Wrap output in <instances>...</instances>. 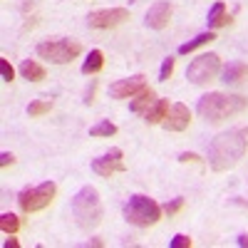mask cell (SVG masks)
<instances>
[{
  "label": "cell",
  "instance_id": "obj_1",
  "mask_svg": "<svg viewBox=\"0 0 248 248\" xmlns=\"http://www.w3.org/2000/svg\"><path fill=\"white\" fill-rule=\"evenodd\" d=\"M248 152V127L229 129L209 144V167L214 171H229Z\"/></svg>",
  "mask_w": 248,
  "mask_h": 248
},
{
  "label": "cell",
  "instance_id": "obj_2",
  "mask_svg": "<svg viewBox=\"0 0 248 248\" xmlns=\"http://www.w3.org/2000/svg\"><path fill=\"white\" fill-rule=\"evenodd\" d=\"M248 107V99L241 97V94H223V92H209L199 99L196 105V112L201 119L211 122V124H218L223 119H231L241 112H246Z\"/></svg>",
  "mask_w": 248,
  "mask_h": 248
},
{
  "label": "cell",
  "instance_id": "obj_3",
  "mask_svg": "<svg viewBox=\"0 0 248 248\" xmlns=\"http://www.w3.org/2000/svg\"><path fill=\"white\" fill-rule=\"evenodd\" d=\"M72 216L77 221L79 229H94L99 226L105 209H102V201L94 186H82V189L72 196Z\"/></svg>",
  "mask_w": 248,
  "mask_h": 248
},
{
  "label": "cell",
  "instance_id": "obj_4",
  "mask_svg": "<svg viewBox=\"0 0 248 248\" xmlns=\"http://www.w3.org/2000/svg\"><path fill=\"white\" fill-rule=\"evenodd\" d=\"M161 206L144 196V194H134L129 196V201L124 203V218H127L132 226H139V229H147V226H154L159 218H161Z\"/></svg>",
  "mask_w": 248,
  "mask_h": 248
},
{
  "label": "cell",
  "instance_id": "obj_5",
  "mask_svg": "<svg viewBox=\"0 0 248 248\" xmlns=\"http://www.w3.org/2000/svg\"><path fill=\"white\" fill-rule=\"evenodd\" d=\"M55 194H57V186L52 181L30 186V189H25L23 194L17 196L20 211H23V214H37V211H43V209H47V206L52 203Z\"/></svg>",
  "mask_w": 248,
  "mask_h": 248
},
{
  "label": "cell",
  "instance_id": "obj_6",
  "mask_svg": "<svg viewBox=\"0 0 248 248\" xmlns=\"http://www.w3.org/2000/svg\"><path fill=\"white\" fill-rule=\"evenodd\" d=\"M82 45L75 43V40H47V43L37 45V55L52 62V65H67L75 57H79Z\"/></svg>",
  "mask_w": 248,
  "mask_h": 248
},
{
  "label": "cell",
  "instance_id": "obj_7",
  "mask_svg": "<svg viewBox=\"0 0 248 248\" xmlns=\"http://www.w3.org/2000/svg\"><path fill=\"white\" fill-rule=\"evenodd\" d=\"M218 72H221V57L216 52H206V55H199L196 60H191V65L186 67V79L194 82V85H206Z\"/></svg>",
  "mask_w": 248,
  "mask_h": 248
},
{
  "label": "cell",
  "instance_id": "obj_8",
  "mask_svg": "<svg viewBox=\"0 0 248 248\" xmlns=\"http://www.w3.org/2000/svg\"><path fill=\"white\" fill-rule=\"evenodd\" d=\"M127 20H129V10L127 8H105V10L90 13L87 25L92 30H109V28H117L122 23H127Z\"/></svg>",
  "mask_w": 248,
  "mask_h": 248
},
{
  "label": "cell",
  "instance_id": "obj_9",
  "mask_svg": "<svg viewBox=\"0 0 248 248\" xmlns=\"http://www.w3.org/2000/svg\"><path fill=\"white\" fill-rule=\"evenodd\" d=\"M92 171L97 176H105V179H109L117 171H124V154H122V149H109L107 154L97 156L92 161Z\"/></svg>",
  "mask_w": 248,
  "mask_h": 248
},
{
  "label": "cell",
  "instance_id": "obj_10",
  "mask_svg": "<svg viewBox=\"0 0 248 248\" xmlns=\"http://www.w3.org/2000/svg\"><path fill=\"white\" fill-rule=\"evenodd\" d=\"M144 87H147V77L144 75H132L127 79H119L109 87V97L114 99H129V97H137Z\"/></svg>",
  "mask_w": 248,
  "mask_h": 248
},
{
  "label": "cell",
  "instance_id": "obj_11",
  "mask_svg": "<svg viewBox=\"0 0 248 248\" xmlns=\"http://www.w3.org/2000/svg\"><path fill=\"white\" fill-rule=\"evenodd\" d=\"M171 3L169 0H159V3H154L149 10H147V17H144V23H147L149 30H164L169 25V20H171Z\"/></svg>",
  "mask_w": 248,
  "mask_h": 248
},
{
  "label": "cell",
  "instance_id": "obj_12",
  "mask_svg": "<svg viewBox=\"0 0 248 248\" xmlns=\"http://www.w3.org/2000/svg\"><path fill=\"white\" fill-rule=\"evenodd\" d=\"M189 122H191V112L186 105H174L167 114V119L161 122V127L167 129V132H184L186 127H189Z\"/></svg>",
  "mask_w": 248,
  "mask_h": 248
},
{
  "label": "cell",
  "instance_id": "obj_13",
  "mask_svg": "<svg viewBox=\"0 0 248 248\" xmlns=\"http://www.w3.org/2000/svg\"><path fill=\"white\" fill-rule=\"evenodd\" d=\"M246 79H248L246 62H229L226 67H221V82H226V85H241Z\"/></svg>",
  "mask_w": 248,
  "mask_h": 248
},
{
  "label": "cell",
  "instance_id": "obj_14",
  "mask_svg": "<svg viewBox=\"0 0 248 248\" xmlns=\"http://www.w3.org/2000/svg\"><path fill=\"white\" fill-rule=\"evenodd\" d=\"M156 102V94H154V90L152 87H144L134 99H132V105H129V109L134 112V114H147L149 112V107Z\"/></svg>",
  "mask_w": 248,
  "mask_h": 248
},
{
  "label": "cell",
  "instance_id": "obj_15",
  "mask_svg": "<svg viewBox=\"0 0 248 248\" xmlns=\"http://www.w3.org/2000/svg\"><path fill=\"white\" fill-rule=\"evenodd\" d=\"M206 25H209L211 30H216V28H223V25H231V15L226 13V5L221 3H214V8L209 10V17H206Z\"/></svg>",
  "mask_w": 248,
  "mask_h": 248
},
{
  "label": "cell",
  "instance_id": "obj_16",
  "mask_svg": "<svg viewBox=\"0 0 248 248\" xmlns=\"http://www.w3.org/2000/svg\"><path fill=\"white\" fill-rule=\"evenodd\" d=\"M169 99H156L154 105L149 107V112L144 114V122L147 124H161L164 119H167V114H169Z\"/></svg>",
  "mask_w": 248,
  "mask_h": 248
},
{
  "label": "cell",
  "instance_id": "obj_17",
  "mask_svg": "<svg viewBox=\"0 0 248 248\" xmlns=\"http://www.w3.org/2000/svg\"><path fill=\"white\" fill-rule=\"evenodd\" d=\"M20 75H23L25 79H30V82H40V79H45V67L40 65V62H35V60H23V65H20Z\"/></svg>",
  "mask_w": 248,
  "mask_h": 248
},
{
  "label": "cell",
  "instance_id": "obj_18",
  "mask_svg": "<svg viewBox=\"0 0 248 248\" xmlns=\"http://www.w3.org/2000/svg\"><path fill=\"white\" fill-rule=\"evenodd\" d=\"M102 67H105V55H102V50H90L85 65H82V75H97Z\"/></svg>",
  "mask_w": 248,
  "mask_h": 248
},
{
  "label": "cell",
  "instance_id": "obj_19",
  "mask_svg": "<svg viewBox=\"0 0 248 248\" xmlns=\"http://www.w3.org/2000/svg\"><path fill=\"white\" fill-rule=\"evenodd\" d=\"M216 40V35L209 30V32H201V35H196L194 40H189V43H184L181 47H179V55H189V52H194L196 47H203V45H209V43H214Z\"/></svg>",
  "mask_w": 248,
  "mask_h": 248
},
{
  "label": "cell",
  "instance_id": "obj_20",
  "mask_svg": "<svg viewBox=\"0 0 248 248\" xmlns=\"http://www.w3.org/2000/svg\"><path fill=\"white\" fill-rule=\"evenodd\" d=\"M90 134L92 137H114L117 134V127H114L109 119H105V122H97L94 127H90Z\"/></svg>",
  "mask_w": 248,
  "mask_h": 248
},
{
  "label": "cell",
  "instance_id": "obj_21",
  "mask_svg": "<svg viewBox=\"0 0 248 248\" xmlns=\"http://www.w3.org/2000/svg\"><path fill=\"white\" fill-rule=\"evenodd\" d=\"M17 229H20V218L15 216V214H3L0 216V231L3 233H17Z\"/></svg>",
  "mask_w": 248,
  "mask_h": 248
},
{
  "label": "cell",
  "instance_id": "obj_22",
  "mask_svg": "<svg viewBox=\"0 0 248 248\" xmlns=\"http://www.w3.org/2000/svg\"><path fill=\"white\" fill-rule=\"evenodd\" d=\"M50 109H52V102L50 99H35V102H30V105H28V114L30 117H43Z\"/></svg>",
  "mask_w": 248,
  "mask_h": 248
},
{
  "label": "cell",
  "instance_id": "obj_23",
  "mask_svg": "<svg viewBox=\"0 0 248 248\" xmlns=\"http://www.w3.org/2000/svg\"><path fill=\"white\" fill-rule=\"evenodd\" d=\"M174 65H176V60L169 55L167 60L161 62V70H159V82H167L169 77H171V72H174Z\"/></svg>",
  "mask_w": 248,
  "mask_h": 248
},
{
  "label": "cell",
  "instance_id": "obj_24",
  "mask_svg": "<svg viewBox=\"0 0 248 248\" xmlns=\"http://www.w3.org/2000/svg\"><path fill=\"white\" fill-rule=\"evenodd\" d=\"M181 209H184V199H181V196H179V199H171V201H167V203L161 206V211L167 214V216H176Z\"/></svg>",
  "mask_w": 248,
  "mask_h": 248
},
{
  "label": "cell",
  "instance_id": "obj_25",
  "mask_svg": "<svg viewBox=\"0 0 248 248\" xmlns=\"http://www.w3.org/2000/svg\"><path fill=\"white\" fill-rule=\"evenodd\" d=\"M0 72H3V79L5 82H13L15 79V70L10 65V60H5V57H0Z\"/></svg>",
  "mask_w": 248,
  "mask_h": 248
},
{
  "label": "cell",
  "instance_id": "obj_26",
  "mask_svg": "<svg viewBox=\"0 0 248 248\" xmlns=\"http://www.w3.org/2000/svg\"><path fill=\"white\" fill-rule=\"evenodd\" d=\"M171 248H191L194 243H191V238L189 236H184V233H176L174 238H171V243H169Z\"/></svg>",
  "mask_w": 248,
  "mask_h": 248
},
{
  "label": "cell",
  "instance_id": "obj_27",
  "mask_svg": "<svg viewBox=\"0 0 248 248\" xmlns=\"http://www.w3.org/2000/svg\"><path fill=\"white\" fill-rule=\"evenodd\" d=\"M179 161H184V164H196V161H201L199 159V154H194V152H184V154H179Z\"/></svg>",
  "mask_w": 248,
  "mask_h": 248
},
{
  "label": "cell",
  "instance_id": "obj_28",
  "mask_svg": "<svg viewBox=\"0 0 248 248\" xmlns=\"http://www.w3.org/2000/svg\"><path fill=\"white\" fill-rule=\"evenodd\" d=\"M13 161H15V156H13L10 152H3V154H0V167H10Z\"/></svg>",
  "mask_w": 248,
  "mask_h": 248
},
{
  "label": "cell",
  "instance_id": "obj_29",
  "mask_svg": "<svg viewBox=\"0 0 248 248\" xmlns=\"http://www.w3.org/2000/svg\"><path fill=\"white\" fill-rule=\"evenodd\" d=\"M94 90H97V82H92V85H90V90L85 94V105H92V102H94Z\"/></svg>",
  "mask_w": 248,
  "mask_h": 248
},
{
  "label": "cell",
  "instance_id": "obj_30",
  "mask_svg": "<svg viewBox=\"0 0 248 248\" xmlns=\"http://www.w3.org/2000/svg\"><path fill=\"white\" fill-rule=\"evenodd\" d=\"M13 236H15V233H10V238H5V241H3V246H5V248H17V241H15Z\"/></svg>",
  "mask_w": 248,
  "mask_h": 248
},
{
  "label": "cell",
  "instance_id": "obj_31",
  "mask_svg": "<svg viewBox=\"0 0 248 248\" xmlns=\"http://www.w3.org/2000/svg\"><path fill=\"white\" fill-rule=\"evenodd\" d=\"M238 246H241V248H248V233L238 236Z\"/></svg>",
  "mask_w": 248,
  "mask_h": 248
},
{
  "label": "cell",
  "instance_id": "obj_32",
  "mask_svg": "<svg viewBox=\"0 0 248 248\" xmlns=\"http://www.w3.org/2000/svg\"><path fill=\"white\" fill-rule=\"evenodd\" d=\"M90 246H94V248H102V246H105V243H102L99 238H92V241H90Z\"/></svg>",
  "mask_w": 248,
  "mask_h": 248
}]
</instances>
